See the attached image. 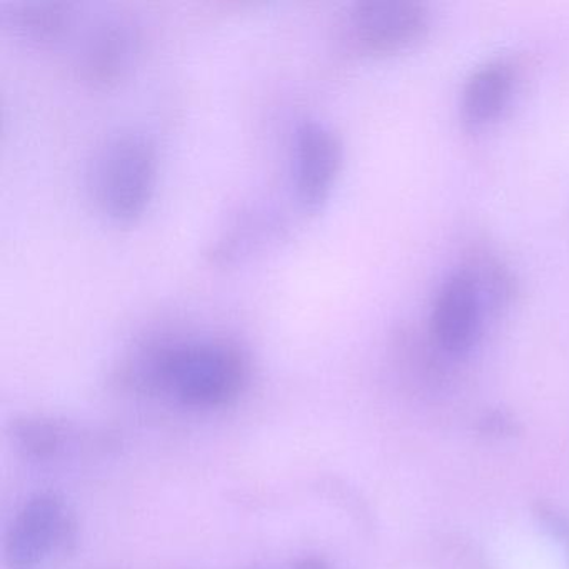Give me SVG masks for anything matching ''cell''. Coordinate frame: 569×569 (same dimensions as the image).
Listing matches in <instances>:
<instances>
[{
    "mask_svg": "<svg viewBox=\"0 0 569 569\" xmlns=\"http://www.w3.org/2000/svg\"><path fill=\"white\" fill-rule=\"evenodd\" d=\"M479 431L486 436H496V438H509L518 435L519 426L511 416L502 411L489 412L479 419Z\"/></svg>",
    "mask_w": 569,
    "mask_h": 569,
    "instance_id": "8fae6325",
    "label": "cell"
},
{
    "mask_svg": "<svg viewBox=\"0 0 569 569\" xmlns=\"http://www.w3.org/2000/svg\"><path fill=\"white\" fill-rule=\"evenodd\" d=\"M566 548H568V555H569V542H566Z\"/></svg>",
    "mask_w": 569,
    "mask_h": 569,
    "instance_id": "4fadbf2b",
    "label": "cell"
},
{
    "mask_svg": "<svg viewBox=\"0 0 569 569\" xmlns=\"http://www.w3.org/2000/svg\"><path fill=\"white\" fill-rule=\"evenodd\" d=\"M251 362L238 342L221 338L162 341L126 359L119 378L136 391L174 396L182 405L214 409L244 391Z\"/></svg>",
    "mask_w": 569,
    "mask_h": 569,
    "instance_id": "6da1fadb",
    "label": "cell"
},
{
    "mask_svg": "<svg viewBox=\"0 0 569 569\" xmlns=\"http://www.w3.org/2000/svg\"><path fill=\"white\" fill-rule=\"evenodd\" d=\"M515 88V76L505 62L496 61L472 72L462 91V114L472 126L495 121L505 111Z\"/></svg>",
    "mask_w": 569,
    "mask_h": 569,
    "instance_id": "9c48e42d",
    "label": "cell"
},
{
    "mask_svg": "<svg viewBox=\"0 0 569 569\" xmlns=\"http://www.w3.org/2000/svg\"><path fill=\"white\" fill-rule=\"evenodd\" d=\"M342 168V142L325 122L302 119L292 136V188L305 209H318L331 194Z\"/></svg>",
    "mask_w": 569,
    "mask_h": 569,
    "instance_id": "5b68a950",
    "label": "cell"
},
{
    "mask_svg": "<svg viewBox=\"0 0 569 569\" xmlns=\"http://www.w3.org/2000/svg\"><path fill=\"white\" fill-rule=\"evenodd\" d=\"M11 436L19 451L36 461H48L64 451L71 432L64 422L42 416L16 419Z\"/></svg>",
    "mask_w": 569,
    "mask_h": 569,
    "instance_id": "30bf717a",
    "label": "cell"
},
{
    "mask_svg": "<svg viewBox=\"0 0 569 569\" xmlns=\"http://www.w3.org/2000/svg\"><path fill=\"white\" fill-rule=\"evenodd\" d=\"M295 569H331L326 565L322 559L316 558V556H308V558L299 559L296 562Z\"/></svg>",
    "mask_w": 569,
    "mask_h": 569,
    "instance_id": "7c38bea8",
    "label": "cell"
},
{
    "mask_svg": "<svg viewBox=\"0 0 569 569\" xmlns=\"http://www.w3.org/2000/svg\"><path fill=\"white\" fill-rule=\"evenodd\" d=\"M481 322V295L471 272H455L446 279L432 306L429 332L432 342L451 356L475 345Z\"/></svg>",
    "mask_w": 569,
    "mask_h": 569,
    "instance_id": "52a82bcc",
    "label": "cell"
},
{
    "mask_svg": "<svg viewBox=\"0 0 569 569\" xmlns=\"http://www.w3.org/2000/svg\"><path fill=\"white\" fill-rule=\"evenodd\" d=\"M78 539V522L58 492L32 496L6 536L9 569H36L52 555H68Z\"/></svg>",
    "mask_w": 569,
    "mask_h": 569,
    "instance_id": "3957f363",
    "label": "cell"
},
{
    "mask_svg": "<svg viewBox=\"0 0 569 569\" xmlns=\"http://www.w3.org/2000/svg\"><path fill=\"white\" fill-rule=\"evenodd\" d=\"M4 24L18 38L34 44H56L71 34L76 26L74 6L54 0H26L9 6Z\"/></svg>",
    "mask_w": 569,
    "mask_h": 569,
    "instance_id": "ba28073f",
    "label": "cell"
},
{
    "mask_svg": "<svg viewBox=\"0 0 569 569\" xmlns=\"http://www.w3.org/2000/svg\"><path fill=\"white\" fill-rule=\"evenodd\" d=\"M348 31L366 54H398L426 38L429 11L415 0H362L349 11Z\"/></svg>",
    "mask_w": 569,
    "mask_h": 569,
    "instance_id": "277c9868",
    "label": "cell"
},
{
    "mask_svg": "<svg viewBox=\"0 0 569 569\" xmlns=\"http://www.w3.org/2000/svg\"><path fill=\"white\" fill-rule=\"evenodd\" d=\"M141 54L138 26L126 18H106L86 32L76 51L74 69L94 88H112L131 74Z\"/></svg>",
    "mask_w": 569,
    "mask_h": 569,
    "instance_id": "8992f818",
    "label": "cell"
},
{
    "mask_svg": "<svg viewBox=\"0 0 569 569\" xmlns=\"http://www.w3.org/2000/svg\"><path fill=\"white\" fill-rule=\"evenodd\" d=\"M158 174L154 141L144 132L122 129L96 149L88 169L89 194L106 218L128 224L151 204Z\"/></svg>",
    "mask_w": 569,
    "mask_h": 569,
    "instance_id": "7a4b0ae2",
    "label": "cell"
}]
</instances>
